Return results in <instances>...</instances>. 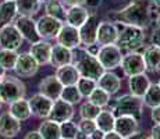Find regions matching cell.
I'll list each match as a JSON object with an SVG mask.
<instances>
[{
  "instance_id": "obj_56",
  "label": "cell",
  "mask_w": 160,
  "mask_h": 139,
  "mask_svg": "<svg viewBox=\"0 0 160 139\" xmlns=\"http://www.w3.org/2000/svg\"><path fill=\"white\" fill-rule=\"evenodd\" d=\"M2 104H3V102H2V99H0V107H2Z\"/></svg>"
},
{
  "instance_id": "obj_53",
  "label": "cell",
  "mask_w": 160,
  "mask_h": 139,
  "mask_svg": "<svg viewBox=\"0 0 160 139\" xmlns=\"http://www.w3.org/2000/svg\"><path fill=\"white\" fill-rule=\"evenodd\" d=\"M156 24H158V27L160 28V13L158 14V17H156Z\"/></svg>"
},
{
  "instance_id": "obj_21",
  "label": "cell",
  "mask_w": 160,
  "mask_h": 139,
  "mask_svg": "<svg viewBox=\"0 0 160 139\" xmlns=\"http://www.w3.org/2000/svg\"><path fill=\"white\" fill-rule=\"evenodd\" d=\"M96 83L100 89L107 92L110 96L117 93L120 91V88H121V79H120V77L117 74L112 72V71H104L102 74V77L96 81Z\"/></svg>"
},
{
  "instance_id": "obj_24",
  "label": "cell",
  "mask_w": 160,
  "mask_h": 139,
  "mask_svg": "<svg viewBox=\"0 0 160 139\" xmlns=\"http://www.w3.org/2000/svg\"><path fill=\"white\" fill-rule=\"evenodd\" d=\"M56 78L60 81L63 86H70V85H77L81 75H79V72L72 64H67V66L56 68Z\"/></svg>"
},
{
  "instance_id": "obj_29",
  "label": "cell",
  "mask_w": 160,
  "mask_h": 139,
  "mask_svg": "<svg viewBox=\"0 0 160 139\" xmlns=\"http://www.w3.org/2000/svg\"><path fill=\"white\" fill-rule=\"evenodd\" d=\"M17 7L14 0H3L0 3V27L11 24L17 17Z\"/></svg>"
},
{
  "instance_id": "obj_9",
  "label": "cell",
  "mask_w": 160,
  "mask_h": 139,
  "mask_svg": "<svg viewBox=\"0 0 160 139\" xmlns=\"http://www.w3.org/2000/svg\"><path fill=\"white\" fill-rule=\"evenodd\" d=\"M63 22L60 20L50 15H42L38 21H36V28H38V32L41 35V38L43 41H49V39H54L57 36V33L60 32Z\"/></svg>"
},
{
  "instance_id": "obj_44",
  "label": "cell",
  "mask_w": 160,
  "mask_h": 139,
  "mask_svg": "<svg viewBox=\"0 0 160 139\" xmlns=\"http://www.w3.org/2000/svg\"><path fill=\"white\" fill-rule=\"evenodd\" d=\"M149 139H160V124H155L152 127Z\"/></svg>"
},
{
  "instance_id": "obj_42",
  "label": "cell",
  "mask_w": 160,
  "mask_h": 139,
  "mask_svg": "<svg viewBox=\"0 0 160 139\" xmlns=\"http://www.w3.org/2000/svg\"><path fill=\"white\" fill-rule=\"evenodd\" d=\"M61 4L64 7H74V6H84L85 4V0H60Z\"/></svg>"
},
{
  "instance_id": "obj_14",
  "label": "cell",
  "mask_w": 160,
  "mask_h": 139,
  "mask_svg": "<svg viewBox=\"0 0 160 139\" xmlns=\"http://www.w3.org/2000/svg\"><path fill=\"white\" fill-rule=\"evenodd\" d=\"M56 41L58 45L64 46V47H67V49H71V50L79 47V46H81V39H79L78 28L71 27V25H68V24H66V25L63 24L60 32H58L56 36Z\"/></svg>"
},
{
  "instance_id": "obj_5",
  "label": "cell",
  "mask_w": 160,
  "mask_h": 139,
  "mask_svg": "<svg viewBox=\"0 0 160 139\" xmlns=\"http://www.w3.org/2000/svg\"><path fill=\"white\" fill-rule=\"evenodd\" d=\"M117 116H132L137 120L142 117L143 113V100L142 97L134 96V95H122L116 99L114 109Z\"/></svg>"
},
{
  "instance_id": "obj_1",
  "label": "cell",
  "mask_w": 160,
  "mask_h": 139,
  "mask_svg": "<svg viewBox=\"0 0 160 139\" xmlns=\"http://www.w3.org/2000/svg\"><path fill=\"white\" fill-rule=\"evenodd\" d=\"M72 66L77 68L79 75L98 81L104 72L102 64L99 63L95 54L89 53L87 47H77L72 50Z\"/></svg>"
},
{
  "instance_id": "obj_7",
  "label": "cell",
  "mask_w": 160,
  "mask_h": 139,
  "mask_svg": "<svg viewBox=\"0 0 160 139\" xmlns=\"http://www.w3.org/2000/svg\"><path fill=\"white\" fill-rule=\"evenodd\" d=\"M121 70L124 75L132 77L137 74H142L146 71L145 61H143V54L139 52H128L127 54L122 56L121 58Z\"/></svg>"
},
{
  "instance_id": "obj_34",
  "label": "cell",
  "mask_w": 160,
  "mask_h": 139,
  "mask_svg": "<svg viewBox=\"0 0 160 139\" xmlns=\"http://www.w3.org/2000/svg\"><path fill=\"white\" fill-rule=\"evenodd\" d=\"M88 102H91L92 104L103 109V107H106L110 103V95L107 92H104L103 89H100L99 86H96L93 89V92L88 96Z\"/></svg>"
},
{
  "instance_id": "obj_33",
  "label": "cell",
  "mask_w": 160,
  "mask_h": 139,
  "mask_svg": "<svg viewBox=\"0 0 160 139\" xmlns=\"http://www.w3.org/2000/svg\"><path fill=\"white\" fill-rule=\"evenodd\" d=\"M45 10L46 14L50 15V17H54L57 20H60L61 22H66V7L61 4L60 0H50L45 4Z\"/></svg>"
},
{
  "instance_id": "obj_12",
  "label": "cell",
  "mask_w": 160,
  "mask_h": 139,
  "mask_svg": "<svg viewBox=\"0 0 160 139\" xmlns=\"http://www.w3.org/2000/svg\"><path fill=\"white\" fill-rule=\"evenodd\" d=\"M14 25L17 27L18 32L21 33L22 39L28 41L31 45L35 42H39L42 39L38 32V28H36V21H33L32 17H22V15H20L15 20Z\"/></svg>"
},
{
  "instance_id": "obj_18",
  "label": "cell",
  "mask_w": 160,
  "mask_h": 139,
  "mask_svg": "<svg viewBox=\"0 0 160 139\" xmlns=\"http://www.w3.org/2000/svg\"><path fill=\"white\" fill-rule=\"evenodd\" d=\"M39 93L43 95V96L49 97L50 100H57L60 99L61 91H63V85L60 83V81L56 78V75H49L43 78L39 82Z\"/></svg>"
},
{
  "instance_id": "obj_43",
  "label": "cell",
  "mask_w": 160,
  "mask_h": 139,
  "mask_svg": "<svg viewBox=\"0 0 160 139\" xmlns=\"http://www.w3.org/2000/svg\"><path fill=\"white\" fill-rule=\"evenodd\" d=\"M150 117H152L155 124H160V106H156L153 109H150Z\"/></svg>"
},
{
  "instance_id": "obj_55",
  "label": "cell",
  "mask_w": 160,
  "mask_h": 139,
  "mask_svg": "<svg viewBox=\"0 0 160 139\" xmlns=\"http://www.w3.org/2000/svg\"><path fill=\"white\" fill-rule=\"evenodd\" d=\"M128 2H131V3H132V2H138V0H128Z\"/></svg>"
},
{
  "instance_id": "obj_13",
  "label": "cell",
  "mask_w": 160,
  "mask_h": 139,
  "mask_svg": "<svg viewBox=\"0 0 160 139\" xmlns=\"http://www.w3.org/2000/svg\"><path fill=\"white\" fill-rule=\"evenodd\" d=\"M120 29L112 21H102L99 22L98 27V33H96V43L99 46H106V45H116L117 39H118Z\"/></svg>"
},
{
  "instance_id": "obj_36",
  "label": "cell",
  "mask_w": 160,
  "mask_h": 139,
  "mask_svg": "<svg viewBox=\"0 0 160 139\" xmlns=\"http://www.w3.org/2000/svg\"><path fill=\"white\" fill-rule=\"evenodd\" d=\"M18 53L15 50H8V49H0V66L6 71L14 70L15 63H17Z\"/></svg>"
},
{
  "instance_id": "obj_23",
  "label": "cell",
  "mask_w": 160,
  "mask_h": 139,
  "mask_svg": "<svg viewBox=\"0 0 160 139\" xmlns=\"http://www.w3.org/2000/svg\"><path fill=\"white\" fill-rule=\"evenodd\" d=\"M150 79L145 72L142 74H137V75H132L128 79V88H130L131 95L138 97H142L145 95V92L148 91V88L150 86Z\"/></svg>"
},
{
  "instance_id": "obj_47",
  "label": "cell",
  "mask_w": 160,
  "mask_h": 139,
  "mask_svg": "<svg viewBox=\"0 0 160 139\" xmlns=\"http://www.w3.org/2000/svg\"><path fill=\"white\" fill-rule=\"evenodd\" d=\"M24 139H43V138H42L41 134H39V131H31L25 135Z\"/></svg>"
},
{
  "instance_id": "obj_28",
  "label": "cell",
  "mask_w": 160,
  "mask_h": 139,
  "mask_svg": "<svg viewBox=\"0 0 160 139\" xmlns=\"http://www.w3.org/2000/svg\"><path fill=\"white\" fill-rule=\"evenodd\" d=\"M17 13L22 17H33L39 13L42 3L39 0H14Z\"/></svg>"
},
{
  "instance_id": "obj_54",
  "label": "cell",
  "mask_w": 160,
  "mask_h": 139,
  "mask_svg": "<svg viewBox=\"0 0 160 139\" xmlns=\"http://www.w3.org/2000/svg\"><path fill=\"white\" fill-rule=\"evenodd\" d=\"M39 2H41V3H45V4H46V3L50 2V0H39Z\"/></svg>"
},
{
  "instance_id": "obj_35",
  "label": "cell",
  "mask_w": 160,
  "mask_h": 139,
  "mask_svg": "<svg viewBox=\"0 0 160 139\" xmlns=\"http://www.w3.org/2000/svg\"><path fill=\"white\" fill-rule=\"evenodd\" d=\"M60 99L74 106V104L79 103V102L82 100V96H81V93H79L77 85H70V86H63Z\"/></svg>"
},
{
  "instance_id": "obj_8",
  "label": "cell",
  "mask_w": 160,
  "mask_h": 139,
  "mask_svg": "<svg viewBox=\"0 0 160 139\" xmlns=\"http://www.w3.org/2000/svg\"><path fill=\"white\" fill-rule=\"evenodd\" d=\"M22 36L14 24L0 27V49H8V50L17 52V49H20L22 45Z\"/></svg>"
},
{
  "instance_id": "obj_11",
  "label": "cell",
  "mask_w": 160,
  "mask_h": 139,
  "mask_svg": "<svg viewBox=\"0 0 160 139\" xmlns=\"http://www.w3.org/2000/svg\"><path fill=\"white\" fill-rule=\"evenodd\" d=\"M38 70H39V64L31 53L27 52V53L18 54L14 71L20 78H31V77H33L38 72Z\"/></svg>"
},
{
  "instance_id": "obj_41",
  "label": "cell",
  "mask_w": 160,
  "mask_h": 139,
  "mask_svg": "<svg viewBox=\"0 0 160 139\" xmlns=\"http://www.w3.org/2000/svg\"><path fill=\"white\" fill-rule=\"evenodd\" d=\"M150 42H152V45L155 46H159L160 47V28H155V29L152 31V35H150Z\"/></svg>"
},
{
  "instance_id": "obj_20",
  "label": "cell",
  "mask_w": 160,
  "mask_h": 139,
  "mask_svg": "<svg viewBox=\"0 0 160 139\" xmlns=\"http://www.w3.org/2000/svg\"><path fill=\"white\" fill-rule=\"evenodd\" d=\"M29 53L33 56L39 66L50 64V54H52V45L48 41L41 39L39 42H35L31 45Z\"/></svg>"
},
{
  "instance_id": "obj_32",
  "label": "cell",
  "mask_w": 160,
  "mask_h": 139,
  "mask_svg": "<svg viewBox=\"0 0 160 139\" xmlns=\"http://www.w3.org/2000/svg\"><path fill=\"white\" fill-rule=\"evenodd\" d=\"M143 106L153 109L156 106H160V86L159 83H150V86L148 88L145 95L142 96Z\"/></svg>"
},
{
  "instance_id": "obj_6",
  "label": "cell",
  "mask_w": 160,
  "mask_h": 139,
  "mask_svg": "<svg viewBox=\"0 0 160 139\" xmlns=\"http://www.w3.org/2000/svg\"><path fill=\"white\" fill-rule=\"evenodd\" d=\"M99 63L102 64L104 71H113L121 64V49L117 45H106L99 46V50L96 53Z\"/></svg>"
},
{
  "instance_id": "obj_40",
  "label": "cell",
  "mask_w": 160,
  "mask_h": 139,
  "mask_svg": "<svg viewBox=\"0 0 160 139\" xmlns=\"http://www.w3.org/2000/svg\"><path fill=\"white\" fill-rule=\"evenodd\" d=\"M78 129L81 132H84L85 135L89 138V135L92 134V132L95 131V129L98 128L96 127V122H95V120H87V118H81V121L78 122Z\"/></svg>"
},
{
  "instance_id": "obj_16",
  "label": "cell",
  "mask_w": 160,
  "mask_h": 139,
  "mask_svg": "<svg viewBox=\"0 0 160 139\" xmlns=\"http://www.w3.org/2000/svg\"><path fill=\"white\" fill-rule=\"evenodd\" d=\"M139 131V121L132 116H117L114 122V132L121 138H128Z\"/></svg>"
},
{
  "instance_id": "obj_17",
  "label": "cell",
  "mask_w": 160,
  "mask_h": 139,
  "mask_svg": "<svg viewBox=\"0 0 160 139\" xmlns=\"http://www.w3.org/2000/svg\"><path fill=\"white\" fill-rule=\"evenodd\" d=\"M72 117H74L72 104L67 103V102L61 100V99H57V100L53 102V107H52V111L49 114V118L50 120L61 124V122L72 120Z\"/></svg>"
},
{
  "instance_id": "obj_46",
  "label": "cell",
  "mask_w": 160,
  "mask_h": 139,
  "mask_svg": "<svg viewBox=\"0 0 160 139\" xmlns=\"http://www.w3.org/2000/svg\"><path fill=\"white\" fill-rule=\"evenodd\" d=\"M85 4H87L89 8H96L102 4V0H85Z\"/></svg>"
},
{
  "instance_id": "obj_15",
  "label": "cell",
  "mask_w": 160,
  "mask_h": 139,
  "mask_svg": "<svg viewBox=\"0 0 160 139\" xmlns=\"http://www.w3.org/2000/svg\"><path fill=\"white\" fill-rule=\"evenodd\" d=\"M28 103L32 116L38 117V118H49V114H50L52 107H53V100H50L49 97L41 93H36L31 96Z\"/></svg>"
},
{
  "instance_id": "obj_4",
  "label": "cell",
  "mask_w": 160,
  "mask_h": 139,
  "mask_svg": "<svg viewBox=\"0 0 160 139\" xmlns=\"http://www.w3.org/2000/svg\"><path fill=\"white\" fill-rule=\"evenodd\" d=\"M145 43V32L143 29L137 27L124 25L118 33V39H117L116 45L118 46L121 50L127 52H138Z\"/></svg>"
},
{
  "instance_id": "obj_10",
  "label": "cell",
  "mask_w": 160,
  "mask_h": 139,
  "mask_svg": "<svg viewBox=\"0 0 160 139\" xmlns=\"http://www.w3.org/2000/svg\"><path fill=\"white\" fill-rule=\"evenodd\" d=\"M99 27V18L95 14H89L88 20L78 28L81 45L84 47H89L92 45H96V33Z\"/></svg>"
},
{
  "instance_id": "obj_31",
  "label": "cell",
  "mask_w": 160,
  "mask_h": 139,
  "mask_svg": "<svg viewBox=\"0 0 160 139\" xmlns=\"http://www.w3.org/2000/svg\"><path fill=\"white\" fill-rule=\"evenodd\" d=\"M39 134L42 135L43 139H61L60 132V124L53 120L48 118L39 125Z\"/></svg>"
},
{
  "instance_id": "obj_2",
  "label": "cell",
  "mask_w": 160,
  "mask_h": 139,
  "mask_svg": "<svg viewBox=\"0 0 160 139\" xmlns=\"http://www.w3.org/2000/svg\"><path fill=\"white\" fill-rule=\"evenodd\" d=\"M117 21L122 25L145 29L150 24V8L146 3H143V0L132 2L117 13Z\"/></svg>"
},
{
  "instance_id": "obj_37",
  "label": "cell",
  "mask_w": 160,
  "mask_h": 139,
  "mask_svg": "<svg viewBox=\"0 0 160 139\" xmlns=\"http://www.w3.org/2000/svg\"><path fill=\"white\" fill-rule=\"evenodd\" d=\"M100 107L92 104L91 102H85V103L81 104L79 107V117L81 118H87V120H95L100 113Z\"/></svg>"
},
{
  "instance_id": "obj_27",
  "label": "cell",
  "mask_w": 160,
  "mask_h": 139,
  "mask_svg": "<svg viewBox=\"0 0 160 139\" xmlns=\"http://www.w3.org/2000/svg\"><path fill=\"white\" fill-rule=\"evenodd\" d=\"M8 106H10L8 107V113L14 118H17L18 121H25V120H28L32 116L31 109H29V103L25 99H20V100L14 102V103L8 104Z\"/></svg>"
},
{
  "instance_id": "obj_50",
  "label": "cell",
  "mask_w": 160,
  "mask_h": 139,
  "mask_svg": "<svg viewBox=\"0 0 160 139\" xmlns=\"http://www.w3.org/2000/svg\"><path fill=\"white\" fill-rule=\"evenodd\" d=\"M74 139H89V138L84 134V132H81V131L78 129V132H77V135H75V138H74Z\"/></svg>"
},
{
  "instance_id": "obj_26",
  "label": "cell",
  "mask_w": 160,
  "mask_h": 139,
  "mask_svg": "<svg viewBox=\"0 0 160 139\" xmlns=\"http://www.w3.org/2000/svg\"><path fill=\"white\" fill-rule=\"evenodd\" d=\"M143 61L145 67L150 72H159L160 71V47L150 45L143 50Z\"/></svg>"
},
{
  "instance_id": "obj_57",
  "label": "cell",
  "mask_w": 160,
  "mask_h": 139,
  "mask_svg": "<svg viewBox=\"0 0 160 139\" xmlns=\"http://www.w3.org/2000/svg\"><path fill=\"white\" fill-rule=\"evenodd\" d=\"M159 86H160V81H159Z\"/></svg>"
},
{
  "instance_id": "obj_52",
  "label": "cell",
  "mask_w": 160,
  "mask_h": 139,
  "mask_svg": "<svg viewBox=\"0 0 160 139\" xmlns=\"http://www.w3.org/2000/svg\"><path fill=\"white\" fill-rule=\"evenodd\" d=\"M4 75H6V70L3 68L2 66H0V79H2V78H3V77H4Z\"/></svg>"
},
{
  "instance_id": "obj_51",
  "label": "cell",
  "mask_w": 160,
  "mask_h": 139,
  "mask_svg": "<svg viewBox=\"0 0 160 139\" xmlns=\"http://www.w3.org/2000/svg\"><path fill=\"white\" fill-rule=\"evenodd\" d=\"M150 2H152V4L155 6V7L160 8V0H150Z\"/></svg>"
},
{
  "instance_id": "obj_19",
  "label": "cell",
  "mask_w": 160,
  "mask_h": 139,
  "mask_svg": "<svg viewBox=\"0 0 160 139\" xmlns=\"http://www.w3.org/2000/svg\"><path fill=\"white\" fill-rule=\"evenodd\" d=\"M21 131V121L14 118L10 113H3L0 116V135L6 139L15 138Z\"/></svg>"
},
{
  "instance_id": "obj_38",
  "label": "cell",
  "mask_w": 160,
  "mask_h": 139,
  "mask_svg": "<svg viewBox=\"0 0 160 139\" xmlns=\"http://www.w3.org/2000/svg\"><path fill=\"white\" fill-rule=\"evenodd\" d=\"M96 86H98L96 81L89 79V78H84V77H81V78L78 79V82H77V88H78L82 97H88L89 95L93 92V89L96 88Z\"/></svg>"
},
{
  "instance_id": "obj_45",
  "label": "cell",
  "mask_w": 160,
  "mask_h": 139,
  "mask_svg": "<svg viewBox=\"0 0 160 139\" xmlns=\"http://www.w3.org/2000/svg\"><path fill=\"white\" fill-rule=\"evenodd\" d=\"M104 138V132L100 131L99 128H96L91 135H89V139H103Z\"/></svg>"
},
{
  "instance_id": "obj_30",
  "label": "cell",
  "mask_w": 160,
  "mask_h": 139,
  "mask_svg": "<svg viewBox=\"0 0 160 139\" xmlns=\"http://www.w3.org/2000/svg\"><path fill=\"white\" fill-rule=\"evenodd\" d=\"M96 127L103 131L104 134L114 131V122H116V116L113 110H100L99 116L95 118Z\"/></svg>"
},
{
  "instance_id": "obj_49",
  "label": "cell",
  "mask_w": 160,
  "mask_h": 139,
  "mask_svg": "<svg viewBox=\"0 0 160 139\" xmlns=\"http://www.w3.org/2000/svg\"><path fill=\"white\" fill-rule=\"evenodd\" d=\"M125 139H149V138H148L145 134H142V132H139V131H138L137 134L131 135V137H128V138H125Z\"/></svg>"
},
{
  "instance_id": "obj_48",
  "label": "cell",
  "mask_w": 160,
  "mask_h": 139,
  "mask_svg": "<svg viewBox=\"0 0 160 139\" xmlns=\"http://www.w3.org/2000/svg\"><path fill=\"white\" fill-rule=\"evenodd\" d=\"M103 139H124V138H121L117 132L114 131H112V132H107V134H104V138Z\"/></svg>"
},
{
  "instance_id": "obj_3",
  "label": "cell",
  "mask_w": 160,
  "mask_h": 139,
  "mask_svg": "<svg viewBox=\"0 0 160 139\" xmlns=\"http://www.w3.org/2000/svg\"><path fill=\"white\" fill-rule=\"evenodd\" d=\"M27 88L20 78L13 75H4L0 79V99L3 103L11 104L14 102L24 99Z\"/></svg>"
},
{
  "instance_id": "obj_25",
  "label": "cell",
  "mask_w": 160,
  "mask_h": 139,
  "mask_svg": "<svg viewBox=\"0 0 160 139\" xmlns=\"http://www.w3.org/2000/svg\"><path fill=\"white\" fill-rule=\"evenodd\" d=\"M89 17V11L84 6H74L70 7L66 13V24L75 28H79Z\"/></svg>"
},
{
  "instance_id": "obj_22",
  "label": "cell",
  "mask_w": 160,
  "mask_h": 139,
  "mask_svg": "<svg viewBox=\"0 0 160 139\" xmlns=\"http://www.w3.org/2000/svg\"><path fill=\"white\" fill-rule=\"evenodd\" d=\"M72 63V50L67 49L61 45H54L52 46V54H50V64L53 67H63L67 64Z\"/></svg>"
},
{
  "instance_id": "obj_39",
  "label": "cell",
  "mask_w": 160,
  "mask_h": 139,
  "mask_svg": "<svg viewBox=\"0 0 160 139\" xmlns=\"http://www.w3.org/2000/svg\"><path fill=\"white\" fill-rule=\"evenodd\" d=\"M60 132H61V139H74L78 132V125L72 122L71 120L60 124Z\"/></svg>"
}]
</instances>
